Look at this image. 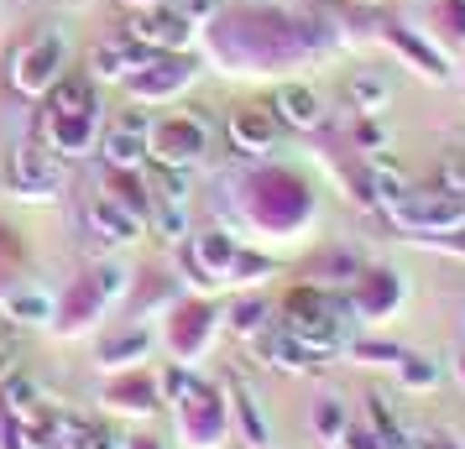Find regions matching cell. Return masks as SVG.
Masks as SVG:
<instances>
[{
	"instance_id": "4fadbf2b",
	"label": "cell",
	"mask_w": 465,
	"mask_h": 449,
	"mask_svg": "<svg viewBox=\"0 0 465 449\" xmlns=\"http://www.w3.org/2000/svg\"><path fill=\"white\" fill-rule=\"evenodd\" d=\"M131 37H136V43H189V22H183V16H168V11H163V16H142V22H131Z\"/></svg>"
},
{
	"instance_id": "5b68a950",
	"label": "cell",
	"mask_w": 465,
	"mask_h": 449,
	"mask_svg": "<svg viewBox=\"0 0 465 449\" xmlns=\"http://www.w3.org/2000/svg\"><path fill=\"white\" fill-rule=\"evenodd\" d=\"M199 151H204V126H199V121H178V126L157 131V162H168V168H189Z\"/></svg>"
},
{
	"instance_id": "8fae6325",
	"label": "cell",
	"mask_w": 465,
	"mask_h": 449,
	"mask_svg": "<svg viewBox=\"0 0 465 449\" xmlns=\"http://www.w3.org/2000/svg\"><path fill=\"white\" fill-rule=\"evenodd\" d=\"M277 121H282V126H298V131H314L319 126V100L298 84L277 89Z\"/></svg>"
},
{
	"instance_id": "2e32d148",
	"label": "cell",
	"mask_w": 465,
	"mask_h": 449,
	"mask_svg": "<svg viewBox=\"0 0 465 449\" xmlns=\"http://www.w3.org/2000/svg\"><path fill=\"white\" fill-rule=\"evenodd\" d=\"M371 278V288L361 293L356 314H387L392 303H398V282H392V272H366Z\"/></svg>"
},
{
	"instance_id": "4316f807",
	"label": "cell",
	"mask_w": 465,
	"mask_h": 449,
	"mask_svg": "<svg viewBox=\"0 0 465 449\" xmlns=\"http://www.w3.org/2000/svg\"><path fill=\"white\" fill-rule=\"evenodd\" d=\"M11 371H16V361H11V350H0V382H5Z\"/></svg>"
},
{
	"instance_id": "44dd1931",
	"label": "cell",
	"mask_w": 465,
	"mask_h": 449,
	"mask_svg": "<svg viewBox=\"0 0 465 449\" xmlns=\"http://www.w3.org/2000/svg\"><path fill=\"white\" fill-rule=\"evenodd\" d=\"M402 172L392 168V162H377V168H371V199H387V204H392V199H402Z\"/></svg>"
},
{
	"instance_id": "7402d4cb",
	"label": "cell",
	"mask_w": 465,
	"mask_h": 449,
	"mask_svg": "<svg viewBox=\"0 0 465 449\" xmlns=\"http://www.w3.org/2000/svg\"><path fill=\"white\" fill-rule=\"evenodd\" d=\"M0 449H43V439H37L26 424L5 418V424H0Z\"/></svg>"
},
{
	"instance_id": "6da1fadb",
	"label": "cell",
	"mask_w": 465,
	"mask_h": 449,
	"mask_svg": "<svg viewBox=\"0 0 465 449\" xmlns=\"http://www.w3.org/2000/svg\"><path fill=\"white\" fill-rule=\"evenodd\" d=\"M225 413H231V403L214 392V386H193L189 397L178 403V434H183V444L189 449H220V439H225Z\"/></svg>"
},
{
	"instance_id": "3957f363",
	"label": "cell",
	"mask_w": 465,
	"mask_h": 449,
	"mask_svg": "<svg viewBox=\"0 0 465 449\" xmlns=\"http://www.w3.org/2000/svg\"><path fill=\"white\" fill-rule=\"evenodd\" d=\"M267 356H272V366H282V371H298V376H319L324 366H330V350H319V345L298 340V335H277V340H267Z\"/></svg>"
},
{
	"instance_id": "603a6c76",
	"label": "cell",
	"mask_w": 465,
	"mask_h": 449,
	"mask_svg": "<svg viewBox=\"0 0 465 449\" xmlns=\"http://www.w3.org/2000/svg\"><path fill=\"white\" fill-rule=\"evenodd\" d=\"M262 329H267V308H262V303H241V308H235V335L252 340V335H262Z\"/></svg>"
},
{
	"instance_id": "9a60e30c",
	"label": "cell",
	"mask_w": 465,
	"mask_h": 449,
	"mask_svg": "<svg viewBox=\"0 0 465 449\" xmlns=\"http://www.w3.org/2000/svg\"><path fill=\"white\" fill-rule=\"evenodd\" d=\"M152 189H157V199L152 204H189V168H163L152 172Z\"/></svg>"
},
{
	"instance_id": "484cf974",
	"label": "cell",
	"mask_w": 465,
	"mask_h": 449,
	"mask_svg": "<svg viewBox=\"0 0 465 449\" xmlns=\"http://www.w3.org/2000/svg\"><path fill=\"white\" fill-rule=\"evenodd\" d=\"M340 449H377V428H345Z\"/></svg>"
},
{
	"instance_id": "cb8c5ba5",
	"label": "cell",
	"mask_w": 465,
	"mask_h": 449,
	"mask_svg": "<svg viewBox=\"0 0 465 449\" xmlns=\"http://www.w3.org/2000/svg\"><path fill=\"white\" fill-rule=\"evenodd\" d=\"M356 356H361L366 366H398V361H402L398 345H377V340H361V345H356Z\"/></svg>"
},
{
	"instance_id": "ffe728a7",
	"label": "cell",
	"mask_w": 465,
	"mask_h": 449,
	"mask_svg": "<svg viewBox=\"0 0 465 449\" xmlns=\"http://www.w3.org/2000/svg\"><path fill=\"white\" fill-rule=\"evenodd\" d=\"M5 308H11L22 324H47V319H53V303H47L43 293H16Z\"/></svg>"
},
{
	"instance_id": "d6986e66",
	"label": "cell",
	"mask_w": 465,
	"mask_h": 449,
	"mask_svg": "<svg viewBox=\"0 0 465 449\" xmlns=\"http://www.w3.org/2000/svg\"><path fill=\"white\" fill-rule=\"evenodd\" d=\"M147 345H152V335H147V329H136V335H126V340L105 345V350H100V361H105V366H136L142 356H147Z\"/></svg>"
},
{
	"instance_id": "83f0119b",
	"label": "cell",
	"mask_w": 465,
	"mask_h": 449,
	"mask_svg": "<svg viewBox=\"0 0 465 449\" xmlns=\"http://www.w3.org/2000/svg\"><path fill=\"white\" fill-rule=\"evenodd\" d=\"M126 449H163V444H157V439H131Z\"/></svg>"
},
{
	"instance_id": "e0dca14e",
	"label": "cell",
	"mask_w": 465,
	"mask_h": 449,
	"mask_svg": "<svg viewBox=\"0 0 465 449\" xmlns=\"http://www.w3.org/2000/svg\"><path fill=\"white\" fill-rule=\"evenodd\" d=\"M351 100H356L366 115H377V110L392 100V84H387V79H377V73H356V79H351Z\"/></svg>"
},
{
	"instance_id": "7a4b0ae2",
	"label": "cell",
	"mask_w": 465,
	"mask_h": 449,
	"mask_svg": "<svg viewBox=\"0 0 465 449\" xmlns=\"http://www.w3.org/2000/svg\"><path fill=\"white\" fill-rule=\"evenodd\" d=\"M392 220L398 225H413V230H444V225H455L465 220V210L455 204V193H402L392 199Z\"/></svg>"
},
{
	"instance_id": "30bf717a",
	"label": "cell",
	"mask_w": 465,
	"mask_h": 449,
	"mask_svg": "<svg viewBox=\"0 0 465 449\" xmlns=\"http://www.w3.org/2000/svg\"><path fill=\"white\" fill-rule=\"evenodd\" d=\"M105 403L115 407V413H136V418H147V413H157V386H152L147 376H136V382H110Z\"/></svg>"
},
{
	"instance_id": "ac0fdd59",
	"label": "cell",
	"mask_w": 465,
	"mask_h": 449,
	"mask_svg": "<svg viewBox=\"0 0 465 449\" xmlns=\"http://www.w3.org/2000/svg\"><path fill=\"white\" fill-rule=\"evenodd\" d=\"M398 376H402V386H413V392H429V386H440V361H429V356H408V350H402Z\"/></svg>"
},
{
	"instance_id": "277c9868",
	"label": "cell",
	"mask_w": 465,
	"mask_h": 449,
	"mask_svg": "<svg viewBox=\"0 0 465 449\" xmlns=\"http://www.w3.org/2000/svg\"><path fill=\"white\" fill-rule=\"evenodd\" d=\"M147 136H152L147 115H136V110H131V115H121V126H115V131L105 136L110 162H115L121 172H126V168L136 172V162H142V151H147Z\"/></svg>"
},
{
	"instance_id": "5bb4252c",
	"label": "cell",
	"mask_w": 465,
	"mask_h": 449,
	"mask_svg": "<svg viewBox=\"0 0 465 449\" xmlns=\"http://www.w3.org/2000/svg\"><path fill=\"white\" fill-rule=\"evenodd\" d=\"M314 434L324 439V449H340V439H345V428H351V418H345V403L340 397H319L314 403Z\"/></svg>"
},
{
	"instance_id": "f1b7e54d",
	"label": "cell",
	"mask_w": 465,
	"mask_h": 449,
	"mask_svg": "<svg viewBox=\"0 0 465 449\" xmlns=\"http://www.w3.org/2000/svg\"><path fill=\"white\" fill-rule=\"evenodd\" d=\"M460 386H465V356H460Z\"/></svg>"
},
{
	"instance_id": "8992f818",
	"label": "cell",
	"mask_w": 465,
	"mask_h": 449,
	"mask_svg": "<svg viewBox=\"0 0 465 449\" xmlns=\"http://www.w3.org/2000/svg\"><path fill=\"white\" fill-rule=\"evenodd\" d=\"M58 183H64V172H58V162H47V151H37V147L16 151V189L26 199H47Z\"/></svg>"
},
{
	"instance_id": "ba28073f",
	"label": "cell",
	"mask_w": 465,
	"mask_h": 449,
	"mask_svg": "<svg viewBox=\"0 0 465 449\" xmlns=\"http://www.w3.org/2000/svg\"><path fill=\"white\" fill-rule=\"evenodd\" d=\"M89 225H94L100 236H110V240H136L142 214H131L121 199H94V204H89Z\"/></svg>"
},
{
	"instance_id": "52a82bcc",
	"label": "cell",
	"mask_w": 465,
	"mask_h": 449,
	"mask_svg": "<svg viewBox=\"0 0 465 449\" xmlns=\"http://www.w3.org/2000/svg\"><path fill=\"white\" fill-rule=\"evenodd\" d=\"M231 136L241 151H272L277 147V115H267V110H235Z\"/></svg>"
},
{
	"instance_id": "7c38bea8",
	"label": "cell",
	"mask_w": 465,
	"mask_h": 449,
	"mask_svg": "<svg viewBox=\"0 0 465 449\" xmlns=\"http://www.w3.org/2000/svg\"><path fill=\"white\" fill-rule=\"evenodd\" d=\"M231 413H235V424H241V439H246V449H267V444H272V434H267V418L256 413V403H252V392H246V386H235Z\"/></svg>"
},
{
	"instance_id": "d4e9b609",
	"label": "cell",
	"mask_w": 465,
	"mask_h": 449,
	"mask_svg": "<svg viewBox=\"0 0 465 449\" xmlns=\"http://www.w3.org/2000/svg\"><path fill=\"white\" fill-rule=\"evenodd\" d=\"M366 403H371V428H377V434H387V428H402V424H398V413H392V397L371 392Z\"/></svg>"
},
{
	"instance_id": "9c48e42d",
	"label": "cell",
	"mask_w": 465,
	"mask_h": 449,
	"mask_svg": "<svg viewBox=\"0 0 465 449\" xmlns=\"http://www.w3.org/2000/svg\"><path fill=\"white\" fill-rule=\"evenodd\" d=\"M235 257H241V246H235L225 230H210V236H199L193 240V267H204V272H214V278H231V267Z\"/></svg>"
}]
</instances>
